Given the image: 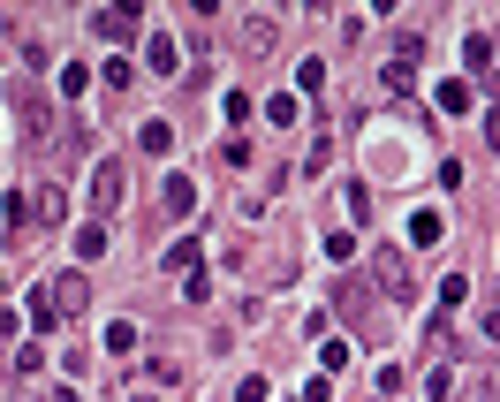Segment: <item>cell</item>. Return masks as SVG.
<instances>
[{"instance_id": "6da1fadb", "label": "cell", "mask_w": 500, "mask_h": 402, "mask_svg": "<svg viewBox=\"0 0 500 402\" xmlns=\"http://www.w3.org/2000/svg\"><path fill=\"white\" fill-rule=\"evenodd\" d=\"M372 273H379V296H387V304H417V281H409L402 243H372Z\"/></svg>"}, {"instance_id": "7a4b0ae2", "label": "cell", "mask_w": 500, "mask_h": 402, "mask_svg": "<svg viewBox=\"0 0 500 402\" xmlns=\"http://www.w3.org/2000/svg\"><path fill=\"white\" fill-rule=\"evenodd\" d=\"M122 182H129V167L122 160H99V175H92V221L122 213Z\"/></svg>"}, {"instance_id": "3957f363", "label": "cell", "mask_w": 500, "mask_h": 402, "mask_svg": "<svg viewBox=\"0 0 500 402\" xmlns=\"http://www.w3.org/2000/svg\"><path fill=\"white\" fill-rule=\"evenodd\" d=\"M92 31L106 38V46H129V38L144 31V8H137V0H129V8H99V15H92Z\"/></svg>"}, {"instance_id": "277c9868", "label": "cell", "mask_w": 500, "mask_h": 402, "mask_svg": "<svg viewBox=\"0 0 500 402\" xmlns=\"http://www.w3.org/2000/svg\"><path fill=\"white\" fill-rule=\"evenodd\" d=\"M46 296H54V311H61V319H76V311L92 304V281H83V273H54Z\"/></svg>"}, {"instance_id": "5b68a950", "label": "cell", "mask_w": 500, "mask_h": 402, "mask_svg": "<svg viewBox=\"0 0 500 402\" xmlns=\"http://www.w3.org/2000/svg\"><path fill=\"white\" fill-rule=\"evenodd\" d=\"M235 46H243L250 61L273 54V46H280V24H273V15H243V24H235Z\"/></svg>"}, {"instance_id": "8992f818", "label": "cell", "mask_w": 500, "mask_h": 402, "mask_svg": "<svg viewBox=\"0 0 500 402\" xmlns=\"http://www.w3.org/2000/svg\"><path fill=\"white\" fill-rule=\"evenodd\" d=\"M15 114H24V137H31V144L54 137V114H46V99H38V92H15Z\"/></svg>"}, {"instance_id": "52a82bcc", "label": "cell", "mask_w": 500, "mask_h": 402, "mask_svg": "<svg viewBox=\"0 0 500 402\" xmlns=\"http://www.w3.org/2000/svg\"><path fill=\"white\" fill-rule=\"evenodd\" d=\"M106 250H114V236H106V221H83V228H76V259L92 266V259H106Z\"/></svg>"}, {"instance_id": "ba28073f", "label": "cell", "mask_w": 500, "mask_h": 402, "mask_svg": "<svg viewBox=\"0 0 500 402\" xmlns=\"http://www.w3.org/2000/svg\"><path fill=\"white\" fill-rule=\"evenodd\" d=\"M463 61H470V76H485V83L500 76V69H493V38H485V31H470V46H463Z\"/></svg>"}, {"instance_id": "9c48e42d", "label": "cell", "mask_w": 500, "mask_h": 402, "mask_svg": "<svg viewBox=\"0 0 500 402\" xmlns=\"http://www.w3.org/2000/svg\"><path fill=\"white\" fill-rule=\"evenodd\" d=\"M160 205H167V213H190V205H198V182H190V175H167Z\"/></svg>"}, {"instance_id": "30bf717a", "label": "cell", "mask_w": 500, "mask_h": 402, "mask_svg": "<svg viewBox=\"0 0 500 402\" xmlns=\"http://www.w3.org/2000/svg\"><path fill=\"white\" fill-rule=\"evenodd\" d=\"M137 144H144L152 160H167V152H175V122H144V137H137Z\"/></svg>"}, {"instance_id": "8fae6325", "label": "cell", "mask_w": 500, "mask_h": 402, "mask_svg": "<svg viewBox=\"0 0 500 402\" xmlns=\"http://www.w3.org/2000/svg\"><path fill=\"white\" fill-rule=\"evenodd\" d=\"M144 61H152L160 76H175V69H182V61H175V38H144Z\"/></svg>"}, {"instance_id": "7c38bea8", "label": "cell", "mask_w": 500, "mask_h": 402, "mask_svg": "<svg viewBox=\"0 0 500 402\" xmlns=\"http://www.w3.org/2000/svg\"><path fill=\"white\" fill-rule=\"evenodd\" d=\"M432 99H440L447 114H470V83H463V76H447V83H440V92H432Z\"/></svg>"}, {"instance_id": "4fadbf2b", "label": "cell", "mask_w": 500, "mask_h": 402, "mask_svg": "<svg viewBox=\"0 0 500 402\" xmlns=\"http://www.w3.org/2000/svg\"><path fill=\"white\" fill-rule=\"evenodd\" d=\"M440 236H447L440 213H409V243H440Z\"/></svg>"}, {"instance_id": "5bb4252c", "label": "cell", "mask_w": 500, "mask_h": 402, "mask_svg": "<svg viewBox=\"0 0 500 402\" xmlns=\"http://www.w3.org/2000/svg\"><path fill=\"white\" fill-rule=\"evenodd\" d=\"M31 327H38V334H54V327H61V311H54V296H46V289L31 296Z\"/></svg>"}, {"instance_id": "9a60e30c", "label": "cell", "mask_w": 500, "mask_h": 402, "mask_svg": "<svg viewBox=\"0 0 500 402\" xmlns=\"http://www.w3.org/2000/svg\"><path fill=\"white\" fill-rule=\"evenodd\" d=\"M31 213H38V221H46V228H61V190H54V182H46V190H38V205H31Z\"/></svg>"}, {"instance_id": "2e32d148", "label": "cell", "mask_w": 500, "mask_h": 402, "mask_svg": "<svg viewBox=\"0 0 500 402\" xmlns=\"http://www.w3.org/2000/svg\"><path fill=\"white\" fill-rule=\"evenodd\" d=\"M106 349H114V357H129V349H137V327H129V319H114V327H106Z\"/></svg>"}, {"instance_id": "e0dca14e", "label": "cell", "mask_w": 500, "mask_h": 402, "mask_svg": "<svg viewBox=\"0 0 500 402\" xmlns=\"http://www.w3.org/2000/svg\"><path fill=\"white\" fill-rule=\"evenodd\" d=\"M15 372H24V379H38V372H46V349H38V342H24V349H15Z\"/></svg>"}, {"instance_id": "ac0fdd59", "label": "cell", "mask_w": 500, "mask_h": 402, "mask_svg": "<svg viewBox=\"0 0 500 402\" xmlns=\"http://www.w3.org/2000/svg\"><path fill=\"white\" fill-rule=\"evenodd\" d=\"M266 122H273V130H289V122H296V99H289V92L266 99Z\"/></svg>"}, {"instance_id": "d6986e66", "label": "cell", "mask_w": 500, "mask_h": 402, "mask_svg": "<svg viewBox=\"0 0 500 402\" xmlns=\"http://www.w3.org/2000/svg\"><path fill=\"white\" fill-rule=\"evenodd\" d=\"M463 296H470V281H463V273H447V281H440V311H455Z\"/></svg>"}, {"instance_id": "ffe728a7", "label": "cell", "mask_w": 500, "mask_h": 402, "mask_svg": "<svg viewBox=\"0 0 500 402\" xmlns=\"http://www.w3.org/2000/svg\"><path fill=\"white\" fill-rule=\"evenodd\" d=\"M477 327H485V342H500V296H493L485 311H477Z\"/></svg>"}, {"instance_id": "44dd1931", "label": "cell", "mask_w": 500, "mask_h": 402, "mask_svg": "<svg viewBox=\"0 0 500 402\" xmlns=\"http://www.w3.org/2000/svg\"><path fill=\"white\" fill-rule=\"evenodd\" d=\"M235 402H266V379H258V372H250V379H243V387H235Z\"/></svg>"}, {"instance_id": "7402d4cb", "label": "cell", "mask_w": 500, "mask_h": 402, "mask_svg": "<svg viewBox=\"0 0 500 402\" xmlns=\"http://www.w3.org/2000/svg\"><path fill=\"white\" fill-rule=\"evenodd\" d=\"M477 130H485V144L500 152V114H493V107H485V122H477Z\"/></svg>"}, {"instance_id": "603a6c76", "label": "cell", "mask_w": 500, "mask_h": 402, "mask_svg": "<svg viewBox=\"0 0 500 402\" xmlns=\"http://www.w3.org/2000/svg\"><path fill=\"white\" fill-rule=\"evenodd\" d=\"M0 342H15V311H0Z\"/></svg>"}, {"instance_id": "cb8c5ba5", "label": "cell", "mask_w": 500, "mask_h": 402, "mask_svg": "<svg viewBox=\"0 0 500 402\" xmlns=\"http://www.w3.org/2000/svg\"><path fill=\"white\" fill-rule=\"evenodd\" d=\"M54 402H83V395H76V387H61V395H54Z\"/></svg>"}, {"instance_id": "d4e9b609", "label": "cell", "mask_w": 500, "mask_h": 402, "mask_svg": "<svg viewBox=\"0 0 500 402\" xmlns=\"http://www.w3.org/2000/svg\"><path fill=\"white\" fill-rule=\"evenodd\" d=\"M137 402H152V395H137Z\"/></svg>"}, {"instance_id": "484cf974", "label": "cell", "mask_w": 500, "mask_h": 402, "mask_svg": "<svg viewBox=\"0 0 500 402\" xmlns=\"http://www.w3.org/2000/svg\"><path fill=\"white\" fill-rule=\"evenodd\" d=\"M0 289H8V281H0Z\"/></svg>"}]
</instances>
